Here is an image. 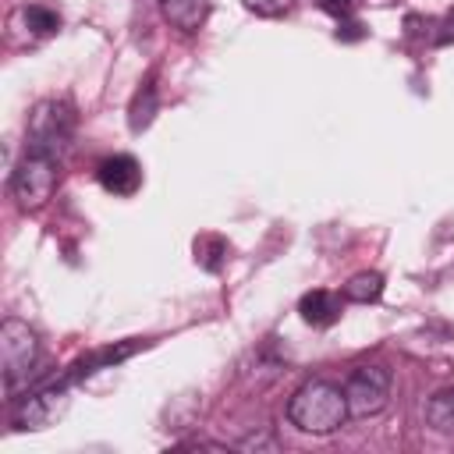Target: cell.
<instances>
[{
    "label": "cell",
    "mask_w": 454,
    "mask_h": 454,
    "mask_svg": "<svg viewBox=\"0 0 454 454\" xmlns=\"http://www.w3.org/2000/svg\"><path fill=\"white\" fill-rule=\"evenodd\" d=\"M153 110H156V92H153V85H145V89L135 96V103H131V128L142 131V128L153 121Z\"/></svg>",
    "instance_id": "4fadbf2b"
},
{
    "label": "cell",
    "mask_w": 454,
    "mask_h": 454,
    "mask_svg": "<svg viewBox=\"0 0 454 454\" xmlns=\"http://www.w3.org/2000/svg\"><path fill=\"white\" fill-rule=\"evenodd\" d=\"M298 312L309 326H333L340 316V298L333 291H309V294H301Z\"/></svg>",
    "instance_id": "9c48e42d"
},
{
    "label": "cell",
    "mask_w": 454,
    "mask_h": 454,
    "mask_svg": "<svg viewBox=\"0 0 454 454\" xmlns=\"http://www.w3.org/2000/svg\"><path fill=\"white\" fill-rule=\"evenodd\" d=\"M21 14H25V25H28L35 35H50V32H57V28H60L57 11L43 7V4H32V7H25Z\"/></svg>",
    "instance_id": "7c38bea8"
},
{
    "label": "cell",
    "mask_w": 454,
    "mask_h": 454,
    "mask_svg": "<svg viewBox=\"0 0 454 454\" xmlns=\"http://www.w3.org/2000/svg\"><path fill=\"white\" fill-rule=\"evenodd\" d=\"M71 131H74V114L67 103L60 99H43L32 114H28V153L60 160L64 149L71 145Z\"/></svg>",
    "instance_id": "7a4b0ae2"
},
{
    "label": "cell",
    "mask_w": 454,
    "mask_h": 454,
    "mask_svg": "<svg viewBox=\"0 0 454 454\" xmlns=\"http://www.w3.org/2000/svg\"><path fill=\"white\" fill-rule=\"evenodd\" d=\"M344 401L351 419L380 415L390 401V369L387 365H358L344 383Z\"/></svg>",
    "instance_id": "277c9868"
},
{
    "label": "cell",
    "mask_w": 454,
    "mask_h": 454,
    "mask_svg": "<svg viewBox=\"0 0 454 454\" xmlns=\"http://www.w3.org/2000/svg\"><path fill=\"white\" fill-rule=\"evenodd\" d=\"M64 404H67V390L64 387H50V390H43V394H35V397L25 401V408L18 415V426L43 429V426H50L64 411Z\"/></svg>",
    "instance_id": "52a82bcc"
},
{
    "label": "cell",
    "mask_w": 454,
    "mask_h": 454,
    "mask_svg": "<svg viewBox=\"0 0 454 454\" xmlns=\"http://www.w3.org/2000/svg\"><path fill=\"white\" fill-rule=\"evenodd\" d=\"M227 252V245L220 238H199L195 241V259L206 266V270H220V255Z\"/></svg>",
    "instance_id": "5bb4252c"
},
{
    "label": "cell",
    "mask_w": 454,
    "mask_h": 454,
    "mask_svg": "<svg viewBox=\"0 0 454 454\" xmlns=\"http://www.w3.org/2000/svg\"><path fill=\"white\" fill-rule=\"evenodd\" d=\"M426 422H429V429H436L443 436H454V390H440V394L429 397Z\"/></svg>",
    "instance_id": "30bf717a"
},
{
    "label": "cell",
    "mask_w": 454,
    "mask_h": 454,
    "mask_svg": "<svg viewBox=\"0 0 454 454\" xmlns=\"http://www.w3.org/2000/svg\"><path fill=\"white\" fill-rule=\"evenodd\" d=\"M39 358V340L28 330V323L21 319H4L0 326V365H4V380L7 387H18L21 380L32 376Z\"/></svg>",
    "instance_id": "5b68a950"
},
{
    "label": "cell",
    "mask_w": 454,
    "mask_h": 454,
    "mask_svg": "<svg viewBox=\"0 0 454 454\" xmlns=\"http://www.w3.org/2000/svg\"><path fill=\"white\" fill-rule=\"evenodd\" d=\"M380 294H383V277H380L376 270H362V273H355V277L344 284V298H348V301H358V305L376 301Z\"/></svg>",
    "instance_id": "8fae6325"
},
{
    "label": "cell",
    "mask_w": 454,
    "mask_h": 454,
    "mask_svg": "<svg viewBox=\"0 0 454 454\" xmlns=\"http://www.w3.org/2000/svg\"><path fill=\"white\" fill-rule=\"evenodd\" d=\"M209 7L213 0H160L163 18L181 32H199L209 18Z\"/></svg>",
    "instance_id": "ba28073f"
},
{
    "label": "cell",
    "mask_w": 454,
    "mask_h": 454,
    "mask_svg": "<svg viewBox=\"0 0 454 454\" xmlns=\"http://www.w3.org/2000/svg\"><path fill=\"white\" fill-rule=\"evenodd\" d=\"M252 14H259V18H277V14H284L294 0H241Z\"/></svg>",
    "instance_id": "9a60e30c"
},
{
    "label": "cell",
    "mask_w": 454,
    "mask_h": 454,
    "mask_svg": "<svg viewBox=\"0 0 454 454\" xmlns=\"http://www.w3.org/2000/svg\"><path fill=\"white\" fill-rule=\"evenodd\" d=\"M53 192H57V160L39 156V153H25V160L11 174V195H14L18 209L32 213V209L46 206Z\"/></svg>",
    "instance_id": "3957f363"
},
{
    "label": "cell",
    "mask_w": 454,
    "mask_h": 454,
    "mask_svg": "<svg viewBox=\"0 0 454 454\" xmlns=\"http://www.w3.org/2000/svg\"><path fill=\"white\" fill-rule=\"evenodd\" d=\"M319 7H323L326 14H333V18H348V14L358 7V0H319Z\"/></svg>",
    "instance_id": "2e32d148"
},
{
    "label": "cell",
    "mask_w": 454,
    "mask_h": 454,
    "mask_svg": "<svg viewBox=\"0 0 454 454\" xmlns=\"http://www.w3.org/2000/svg\"><path fill=\"white\" fill-rule=\"evenodd\" d=\"M287 419L294 429L312 433V436H326L333 429L344 426L348 419V401L344 390L330 380H309L294 390L291 404H287Z\"/></svg>",
    "instance_id": "6da1fadb"
},
{
    "label": "cell",
    "mask_w": 454,
    "mask_h": 454,
    "mask_svg": "<svg viewBox=\"0 0 454 454\" xmlns=\"http://www.w3.org/2000/svg\"><path fill=\"white\" fill-rule=\"evenodd\" d=\"M96 174H99V184H103L106 192H114V195H135L138 184H142V167H138V160L128 156V153H117V156L103 160Z\"/></svg>",
    "instance_id": "8992f818"
}]
</instances>
